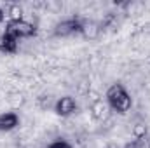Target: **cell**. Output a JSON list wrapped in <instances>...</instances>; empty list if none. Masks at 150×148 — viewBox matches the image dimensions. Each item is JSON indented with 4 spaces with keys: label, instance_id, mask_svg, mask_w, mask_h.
I'll return each mask as SVG.
<instances>
[{
    "label": "cell",
    "instance_id": "obj_13",
    "mask_svg": "<svg viewBox=\"0 0 150 148\" xmlns=\"http://www.w3.org/2000/svg\"><path fill=\"white\" fill-rule=\"evenodd\" d=\"M142 143H143V141H136V140H134V141L127 143L124 148H143V147H142Z\"/></svg>",
    "mask_w": 150,
    "mask_h": 148
},
{
    "label": "cell",
    "instance_id": "obj_14",
    "mask_svg": "<svg viewBox=\"0 0 150 148\" xmlns=\"http://www.w3.org/2000/svg\"><path fill=\"white\" fill-rule=\"evenodd\" d=\"M4 18H5V12H4V9H2V7H0V23H2V21H4Z\"/></svg>",
    "mask_w": 150,
    "mask_h": 148
},
{
    "label": "cell",
    "instance_id": "obj_10",
    "mask_svg": "<svg viewBox=\"0 0 150 148\" xmlns=\"http://www.w3.org/2000/svg\"><path fill=\"white\" fill-rule=\"evenodd\" d=\"M131 134L134 136V140H136V141H143V140H145V136H147V125H145V124H142V122H138V124L131 125Z\"/></svg>",
    "mask_w": 150,
    "mask_h": 148
},
{
    "label": "cell",
    "instance_id": "obj_5",
    "mask_svg": "<svg viewBox=\"0 0 150 148\" xmlns=\"http://www.w3.org/2000/svg\"><path fill=\"white\" fill-rule=\"evenodd\" d=\"M54 110H56L58 115H61V117H70L77 110V101H75V98H72V96H63V98H59L56 101Z\"/></svg>",
    "mask_w": 150,
    "mask_h": 148
},
{
    "label": "cell",
    "instance_id": "obj_12",
    "mask_svg": "<svg viewBox=\"0 0 150 148\" xmlns=\"http://www.w3.org/2000/svg\"><path fill=\"white\" fill-rule=\"evenodd\" d=\"M49 148H72V145H70L68 141H65V140H58V141L51 143Z\"/></svg>",
    "mask_w": 150,
    "mask_h": 148
},
{
    "label": "cell",
    "instance_id": "obj_1",
    "mask_svg": "<svg viewBox=\"0 0 150 148\" xmlns=\"http://www.w3.org/2000/svg\"><path fill=\"white\" fill-rule=\"evenodd\" d=\"M107 103L113 111L117 113H127L133 106V99H131V94L126 91V87L119 82L112 84L108 89H107Z\"/></svg>",
    "mask_w": 150,
    "mask_h": 148
},
{
    "label": "cell",
    "instance_id": "obj_3",
    "mask_svg": "<svg viewBox=\"0 0 150 148\" xmlns=\"http://www.w3.org/2000/svg\"><path fill=\"white\" fill-rule=\"evenodd\" d=\"M80 25H82V21L79 18H70V19H65V21H59L54 26L52 33L56 37H61V38L70 37L74 33H80Z\"/></svg>",
    "mask_w": 150,
    "mask_h": 148
},
{
    "label": "cell",
    "instance_id": "obj_11",
    "mask_svg": "<svg viewBox=\"0 0 150 148\" xmlns=\"http://www.w3.org/2000/svg\"><path fill=\"white\" fill-rule=\"evenodd\" d=\"M38 105H40V108H49V106H52V96L51 94H44V96H40L38 98Z\"/></svg>",
    "mask_w": 150,
    "mask_h": 148
},
{
    "label": "cell",
    "instance_id": "obj_15",
    "mask_svg": "<svg viewBox=\"0 0 150 148\" xmlns=\"http://www.w3.org/2000/svg\"><path fill=\"white\" fill-rule=\"evenodd\" d=\"M149 148H150V138H149Z\"/></svg>",
    "mask_w": 150,
    "mask_h": 148
},
{
    "label": "cell",
    "instance_id": "obj_2",
    "mask_svg": "<svg viewBox=\"0 0 150 148\" xmlns=\"http://www.w3.org/2000/svg\"><path fill=\"white\" fill-rule=\"evenodd\" d=\"M5 32H7V33H11L12 37H16L18 40H19V38L33 37V35H35V32H37V26H35L32 21H26V19L23 18L21 21H12V23H9Z\"/></svg>",
    "mask_w": 150,
    "mask_h": 148
},
{
    "label": "cell",
    "instance_id": "obj_4",
    "mask_svg": "<svg viewBox=\"0 0 150 148\" xmlns=\"http://www.w3.org/2000/svg\"><path fill=\"white\" fill-rule=\"evenodd\" d=\"M89 111H91V117L94 118V120H107L112 113H110V106H108V103L107 101H103V99H93L91 103H89Z\"/></svg>",
    "mask_w": 150,
    "mask_h": 148
},
{
    "label": "cell",
    "instance_id": "obj_7",
    "mask_svg": "<svg viewBox=\"0 0 150 148\" xmlns=\"http://www.w3.org/2000/svg\"><path fill=\"white\" fill-rule=\"evenodd\" d=\"M18 47H19V42H18L16 37H12V35L7 33V32H4V33L0 35V51H2V52H5V54H14V52H18Z\"/></svg>",
    "mask_w": 150,
    "mask_h": 148
},
{
    "label": "cell",
    "instance_id": "obj_6",
    "mask_svg": "<svg viewBox=\"0 0 150 148\" xmlns=\"http://www.w3.org/2000/svg\"><path fill=\"white\" fill-rule=\"evenodd\" d=\"M80 33L87 40H96L100 37V33H101V26H100V23H96L93 19H86L80 25Z\"/></svg>",
    "mask_w": 150,
    "mask_h": 148
},
{
    "label": "cell",
    "instance_id": "obj_8",
    "mask_svg": "<svg viewBox=\"0 0 150 148\" xmlns=\"http://www.w3.org/2000/svg\"><path fill=\"white\" fill-rule=\"evenodd\" d=\"M19 124V117L12 111L2 113L0 115V131H12L14 127H18Z\"/></svg>",
    "mask_w": 150,
    "mask_h": 148
},
{
    "label": "cell",
    "instance_id": "obj_9",
    "mask_svg": "<svg viewBox=\"0 0 150 148\" xmlns=\"http://www.w3.org/2000/svg\"><path fill=\"white\" fill-rule=\"evenodd\" d=\"M4 12H5V16L11 18V23L12 21H21L23 16H25V11H23V7L19 4H7Z\"/></svg>",
    "mask_w": 150,
    "mask_h": 148
}]
</instances>
